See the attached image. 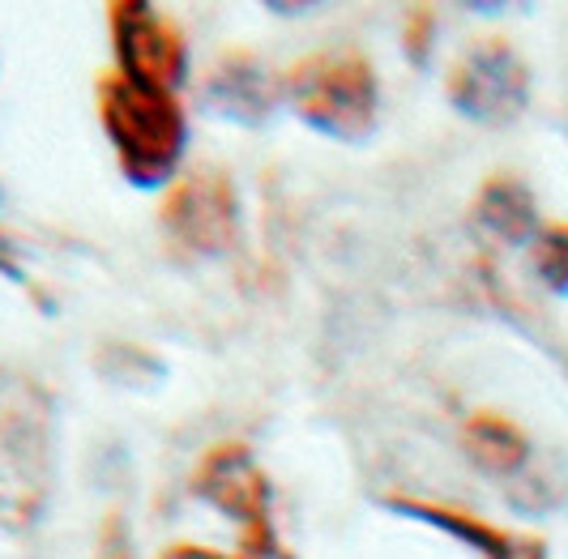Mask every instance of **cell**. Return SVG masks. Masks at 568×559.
Instances as JSON below:
<instances>
[{
  "label": "cell",
  "instance_id": "cell-1",
  "mask_svg": "<svg viewBox=\"0 0 568 559\" xmlns=\"http://www.w3.org/2000/svg\"><path fill=\"white\" fill-rule=\"evenodd\" d=\"M99 115H103V129H108L124 180L138 189L168 184L184 154V138H189L175 94L112 73L99 82Z\"/></svg>",
  "mask_w": 568,
  "mask_h": 559
},
{
  "label": "cell",
  "instance_id": "cell-2",
  "mask_svg": "<svg viewBox=\"0 0 568 559\" xmlns=\"http://www.w3.org/2000/svg\"><path fill=\"white\" fill-rule=\"evenodd\" d=\"M52 487V406L39 385L0 376V521L27 526Z\"/></svg>",
  "mask_w": 568,
  "mask_h": 559
},
{
  "label": "cell",
  "instance_id": "cell-3",
  "mask_svg": "<svg viewBox=\"0 0 568 559\" xmlns=\"http://www.w3.org/2000/svg\"><path fill=\"white\" fill-rule=\"evenodd\" d=\"M295 115L338 141H364L376 129V73L359 52H316L283 82Z\"/></svg>",
  "mask_w": 568,
  "mask_h": 559
},
{
  "label": "cell",
  "instance_id": "cell-4",
  "mask_svg": "<svg viewBox=\"0 0 568 559\" xmlns=\"http://www.w3.org/2000/svg\"><path fill=\"white\" fill-rule=\"evenodd\" d=\"M526 94H530V73L500 39L475 43L449 73V103L479 124H509L526 108Z\"/></svg>",
  "mask_w": 568,
  "mask_h": 559
},
{
  "label": "cell",
  "instance_id": "cell-5",
  "mask_svg": "<svg viewBox=\"0 0 568 559\" xmlns=\"http://www.w3.org/2000/svg\"><path fill=\"white\" fill-rule=\"evenodd\" d=\"M112 39L120 73L129 82L175 94V85L184 82V69H189V52H184L175 22H168L154 4L124 0V4H112Z\"/></svg>",
  "mask_w": 568,
  "mask_h": 559
},
{
  "label": "cell",
  "instance_id": "cell-6",
  "mask_svg": "<svg viewBox=\"0 0 568 559\" xmlns=\"http://www.w3.org/2000/svg\"><path fill=\"white\" fill-rule=\"evenodd\" d=\"M163 226L189 252L223 256L235 244V231H240L235 184L219 167H201L193 175H184L168 193Z\"/></svg>",
  "mask_w": 568,
  "mask_h": 559
},
{
  "label": "cell",
  "instance_id": "cell-7",
  "mask_svg": "<svg viewBox=\"0 0 568 559\" xmlns=\"http://www.w3.org/2000/svg\"><path fill=\"white\" fill-rule=\"evenodd\" d=\"M197 496L244 526V547H278L270 526V478L244 445H219L205 453Z\"/></svg>",
  "mask_w": 568,
  "mask_h": 559
},
{
  "label": "cell",
  "instance_id": "cell-8",
  "mask_svg": "<svg viewBox=\"0 0 568 559\" xmlns=\"http://www.w3.org/2000/svg\"><path fill=\"white\" fill-rule=\"evenodd\" d=\"M278 82L270 78V69L261 64L248 52H227L210 69L205 78V90H201V103L205 112L223 115L231 124H265L274 115V103H278Z\"/></svg>",
  "mask_w": 568,
  "mask_h": 559
},
{
  "label": "cell",
  "instance_id": "cell-9",
  "mask_svg": "<svg viewBox=\"0 0 568 559\" xmlns=\"http://www.w3.org/2000/svg\"><path fill=\"white\" fill-rule=\"evenodd\" d=\"M398 512L406 517H419V521H432L440 530L457 533L466 542H475L487 559H542V547L530 542V538H517V533H505L487 521H475L470 512H454V508H436V504H419V500H389Z\"/></svg>",
  "mask_w": 568,
  "mask_h": 559
},
{
  "label": "cell",
  "instance_id": "cell-10",
  "mask_svg": "<svg viewBox=\"0 0 568 559\" xmlns=\"http://www.w3.org/2000/svg\"><path fill=\"white\" fill-rule=\"evenodd\" d=\"M479 223L496 235V240H509V244H526L535 231H539V214H535V196L526 184L517 180H491L484 193H479Z\"/></svg>",
  "mask_w": 568,
  "mask_h": 559
},
{
  "label": "cell",
  "instance_id": "cell-11",
  "mask_svg": "<svg viewBox=\"0 0 568 559\" xmlns=\"http://www.w3.org/2000/svg\"><path fill=\"white\" fill-rule=\"evenodd\" d=\"M466 448L491 475H513L526 461V436L509 419H496V415H479L466 423Z\"/></svg>",
  "mask_w": 568,
  "mask_h": 559
},
{
  "label": "cell",
  "instance_id": "cell-12",
  "mask_svg": "<svg viewBox=\"0 0 568 559\" xmlns=\"http://www.w3.org/2000/svg\"><path fill=\"white\" fill-rule=\"evenodd\" d=\"M535 270L551 291H568V223L547 226L535 244Z\"/></svg>",
  "mask_w": 568,
  "mask_h": 559
},
{
  "label": "cell",
  "instance_id": "cell-13",
  "mask_svg": "<svg viewBox=\"0 0 568 559\" xmlns=\"http://www.w3.org/2000/svg\"><path fill=\"white\" fill-rule=\"evenodd\" d=\"M159 559H291L283 547H244L240 556H219V551H205V547H171Z\"/></svg>",
  "mask_w": 568,
  "mask_h": 559
},
{
  "label": "cell",
  "instance_id": "cell-14",
  "mask_svg": "<svg viewBox=\"0 0 568 559\" xmlns=\"http://www.w3.org/2000/svg\"><path fill=\"white\" fill-rule=\"evenodd\" d=\"M0 274L13 282H22V265H18V256H13V244L0 235Z\"/></svg>",
  "mask_w": 568,
  "mask_h": 559
}]
</instances>
